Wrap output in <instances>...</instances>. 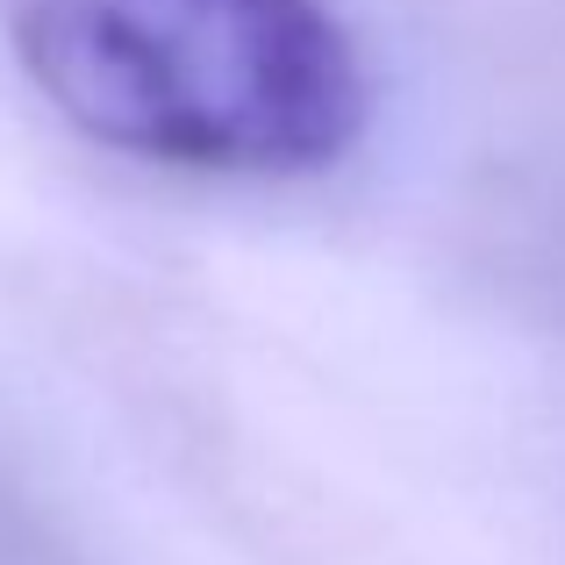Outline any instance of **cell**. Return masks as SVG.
Masks as SVG:
<instances>
[{
  "label": "cell",
  "instance_id": "obj_1",
  "mask_svg": "<svg viewBox=\"0 0 565 565\" xmlns=\"http://www.w3.org/2000/svg\"><path fill=\"white\" fill-rule=\"evenodd\" d=\"M36 94L94 143L186 172H322L365 72L322 0H0Z\"/></svg>",
  "mask_w": 565,
  "mask_h": 565
}]
</instances>
